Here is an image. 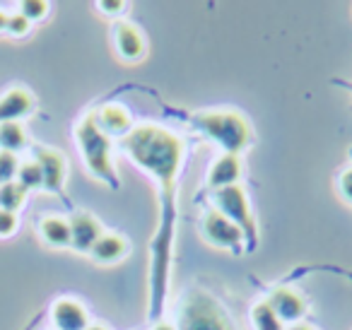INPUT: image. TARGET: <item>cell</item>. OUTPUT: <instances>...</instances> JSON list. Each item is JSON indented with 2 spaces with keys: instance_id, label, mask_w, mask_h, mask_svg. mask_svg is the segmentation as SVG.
<instances>
[{
  "instance_id": "cell-16",
  "label": "cell",
  "mask_w": 352,
  "mask_h": 330,
  "mask_svg": "<svg viewBox=\"0 0 352 330\" xmlns=\"http://www.w3.org/2000/svg\"><path fill=\"white\" fill-rule=\"evenodd\" d=\"M27 142H30V138H27V131L22 123H0V150L3 152L17 155V152L25 150Z\"/></svg>"
},
{
  "instance_id": "cell-4",
  "label": "cell",
  "mask_w": 352,
  "mask_h": 330,
  "mask_svg": "<svg viewBox=\"0 0 352 330\" xmlns=\"http://www.w3.org/2000/svg\"><path fill=\"white\" fill-rule=\"evenodd\" d=\"M215 210L220 214H225V217L244 234L249 251H254V248L258 246V227H256L254 210H251L249 198H246L244 188H241L239 184L215 190Z\"/></svg>"
},
{
  "instance_id": "cell-21",
  "label": "cell",
  "mask_w": 352,
  "mask_h": 330,
  "mask_svg": "<svg viewBox=\"0 0 352 330\" xmlns=\"http://www.w3.org/2000/svg\"><path fill=\"white\" fill-rule=\"evenodd\" d=\"M49 10H51V6L44 3V0H25L20 6V15L27 17L30 22H41L49 15Z\"/></svg>"
},
{
  "instance_id": "cell-5",
  "label": "cell",
  "mask_w": 352,
  "mask_h": 330,
  "mask_svg": "<svg viewBox=\"0 0 352 330\" xmlns=\"http://www.w3.org/2000/svg\"><path fill=\"white\" fill-rule=\"evenodd\" d=\"M201 232H203V239L208 243L217 248H227L232 253H241V246H244V234L225 217L220 214L215 208H208L206 214L201 219Z\"/></svg>"
},
{
  "instance_id": "cell-26",
  "label": "cell",
  "mask_w": 352,
  "mask_h": 330,
  "mask_svg": "<svg viewBox=\"0 0 352 330\" xmlns=\"http://www.w3.org/2000/svg\"><path fill=\"white\" fill-rule=\"evenodd\" d=\"M8 20H10V12H8V10H0V34H6Z\"/></svg>"
},
{
  "instance_id": "cell-1",
  "label": "cell",
  "mask_w": 352,
  "mask_h": 330,
  "mask_svg": "<svg viewBox=\"0 0 352 330\" xmlns=\"http://www.w3.org/2000/svg\"><path fill=\"white\" fill-rule=\"evenodd\" d=\"M196 126L225 150V155H239L254 140L251 126L236 111H206L196 116Z\"/></svg>"
},
{
  "instance_id": "cell-17",
  "label": "cell",
  "mask_w": 352,
  "mask_h": 330,
  "mask_svg": "<svg viewBox=\"0 0 352 330\" xmlns=\"http://www.w3.org/2000/svg\"><path fill=\"white\" fill-rule=\"evenodd\" d=\"M251 323H254L256 330H285V323L278 318V314L268 301H258L251 309Z\"/></svg>"
},
{
  "instance_id": "cell-12",
  "label": "cell",
  "mask_w": 352,
  "mask_h": 330,
  "mask_svg": "<svg viewBox=\"0 0 352 330\" xmlns=\"http://www.w3.org/2000/svg\"><path fill=\"white\" fill-rule=\"evenodd\" d=\"M113 46L123 60H140L145 56V36L131 22H118L113 27Z\"/></svg>"
},
{
  "instance_id": "cell-20",
  "label": "cell",
  "mask_w": 352,
  "mask_h": 330,
  "mask_svg": "<svg viewBox=\"0 0 352 330\" xmlns=\"http://www.w3.org/2000/svg\"><path fill=\"white\" fill-rule=\"evenodd\" d=\"M17 169H20V160H17V155L0 150V186L15 181L17 179Z\"/></svg>"
},
{
  "instance_id": "cell-25",
  "label": "cell",
  "mask_w": 352,
  "mask_h": 330,
  "mask_svg": "<svg viewBox=\"0 0 352 330\" xmlns=\"http://www.w3.org/2000/svg\"><path fill=\"white\" fill-rule=\"evenodd\" d=\"M97 8H99V10H102L107 17H118L123 10H126L128 6H126V3H118V0H104V3H99Z\"/></svg>"
},
{
  "instance_id": "cell-23",
  "label": "cell",
  "mask_w": 352,
  "mask_h": 330,
  "mask_svg": "<svg viewBox=\"0 0 352 330\" xmlns=\"http://www.w3.org/2000/svg\"><path fill=\"white\" fill-rule=\"evenodd\" d=\"M20 227V219H17L15 212H8V210L0 208V239H8L17 232Z\"/></svg>"
},
{
  "instance_id": "cell-3",
  "label": "cell",
  "mask_w": 352,
  "mask_h": 330,
  "mask_svg": "<svg viewBox=\"0 0 352 330\" xmlns=\"http://www.w3.org/2000/svg\"><path fill=\"white\" fill-rule=\"evenodd\" d=\"M176 330H234V325L215 296L203 289H193L179 309Z\"/></svg>"
},
{
  "instance_id": "cell-6",
  "label": "cell",
  "mask_w": 352,
  "mask_h": 330,
  "mask_svg": "<svg viewBox=\"0 0 352 330\" xmlns=\"http://www.w3.org/2000/svg\"><path fill=\"white\" fill-rule=\"evenodd\" d=\"M34 160L41 166V174H44V188L49 193H60L65 184V174H68L65 157L58 150H51V147H36Z\"/></svg>"
},
{
  "instance_id": "cell-15",
  "label": "cell",
  "mask_w": 352,
  "mask_h": 330,
  "mask_svg": "<svg viewBox=\"0 0 352 330\" xmlns=\"http://www.w3.org/2000/svg\"><path fill=\"white\" fill-rule=\"evenodd\" d=\"M39 234L49 246L65 248L70 246V222L58 214H46L39 219Z\"/></svg>"
},
{
  "instance_id": "cell-27",
  "label": "cell",
  "mask_w": 352,
  "mask_h": 330,
  "mask_svg": "<svg viewBox=\"0 0 352 330\" xmlns=\"http://www.w3.org/2000/svg\"><path fill=\"white\" fill-rule=\"evenodd\" d=\"M285 330H316V328H311V325H304V323H294L292 328H285Z\"/></svg>"
},
{
  "instance_id": "cell-8",
  "label": "cell",
  "mask_w": 352,
  "mask_h": 330,
  "mask_svg": "<svg viewBox=\"0 0 352 330\" xmlns=\"http://www.w3.org/2000/svg\"><path fill=\"white\" fill-rule=\"evenodd\" d=\"M94 123L104 135L111 140V138H126L133 131V118L128 113L126 107H118V104H107V107L92 111Z\"/></svg>"
},
{
  "instance_id": "cell-19",
  "label": "cell",
  "mask_w": 352,
  "mask_h": 330,
  "mask_svg": "<svg viewBox=\"0 0 352 330\" xmlns=\"http://www.w3.org/2000/svg\"><path fill=\"white\" fill-rule=\"evenodd\" d=\"M27 200V190L22 188L17 181H10V184L0 186V208L8 210V212H15L25 205Z\"/></svg>"
},
{
  "instance_id": "cell-13",
  "label": "cell",
  "mask_w": 352,
  "mask_h": 330,
  "mask_svg": "<svg viewBox=\"0 0 352 330\" xmlns=\"http://www.w3.org/2000/svg\"><path fill=\"white\" fill-rule=\"evenodd\" d=\"M241 160L239 155H222L220 160H215V164L210 166V174H208L206 186L215 193L227 186H236L241 179Z\"/></svg>"
},
{
  "instance_id": "cell-2",
  "label": "cell",
  "mask_w": 352,
  "mask_h": 330,
  "mask_svg": "<svg viewBox=\"0 0 352 330\" xmlns=\"http://www.w3.org/2000/svg\"><path fill=\"white\" fill-rule=\"evenodd\" d=\"M75 138H78L80 152H82V160H85V164H87V169L107 186L118 188V176L111 164V140L97 128L92 113H87V116L78 123Z\"/></svg>"
},
{
  "instance_id": "cell-11",
  "label": "cell",
  "mask_w": 352,
  "mask_h": 330,
  "mask_svg": "<svg viewBox=\"0 0 352 330\" xmlns=\"http://www.w3.org/2000/svg\"><path fill=\"white\" fill-rule=\"evenodd\" d=\"M51 320L56 330H87L89 316L80 301L75 299H58L51 309Z\"/></svg>"
},
{
  "instance_id": "cell-14",
  "label": "cell",
  "mask_w": 352,
  "mask_h": 330,
  "mask_svg": "<svg viewBox=\"0 0 352 330\" xmlns=\"http://www.w3.org/2000/svg\"><path fill=\"white\" fill-rule=\"evenodd\" d=\"M128 251H131V246H128L126 239L118 236V234L104 232L102 236L97 239V243L92 246L89 256H92L97 263H104V265H107V263H118L121 258H126Z\"/></svg>"
},
{
  "instance_id": "cell-10",
  "label": "cell",
  "mask_w": 352,
  "mask_h": 330,
  "mask_svg": "<svg viewBox=\"0 0 352 330\" xmlns=\"http://www.w3.org/2000/svg\"><path fill=\"white\" fill-rule=\"evenodd\" d=\"M36 109V102L30 89L12 87L0 97V123H22V118L32 116Z\"/></svg>"
},
{
  "instance_id": "cell-24",
  "label": "cell",
  "mask_w": 352,
  "mask_h": 330,
  "mask_svg": "<svg viewBox=\"0 0 352 330\" xmlns=\"http://www.w3.org/2000/svg\"><path fill=\"white\" fill-rule=\"evenodd\" d=\"M338 193L342 195V200L352 205V166L338 176Z\"/></svg>"
},
{
  "instance_id": "cell-18",
  "label": "cell",
  "mask_w": 352,
  "mask_h": 330,
  "mask_svg": "<svg viewBox=\"0 0 352 330\" xmlns=\"http://www.w3.org/2000/svg\"><path fill=\"white\" fill-rule=\"evenodd\" d=\"M17 184L30 193L32 188H44V174H41V166L36 164V160L20 162V169H17Z\"/></svg>"
},
{
  "instance_id": "cell-22",
  "label": "cell",
  "mask_w": 352,
  "mask_h": 330,
  "mask_svg": "<svg viewBox=\"0 0 352 330\" xmlns=\"http://www.w3.org/2000/svg\"><path fill=\"white\" fill-rule=\"evenodd\" d=\"M32 22L27 20V17H22L20 12H10V20H8V30L6 34L10 36H25L27 32H30Z\"/></svg>"
},
{
  "instance_id": "cell-9",
  "label": "cell",
  "mask_w": 352,
  "mask_h": 330,
  "mask_svg": "<svg viewBox=\"0 0 352 330\" xmlns=\"http://www.w3.org/2000/svg\"><path fill=\"white\" fill-rule=\"evenodd\" d=\"M265 301L273 306V311L278 314V318L283 320L285 325L299 323V320L304 318V314H307V301L302 299V294H297V292L289 289V287H278V289H273Z\"/></svg>"
},
{
  "instance_id": "cell-29",
  "label": "cell",
  "mask_w": 352,
  "mask_h": 330,
  "mask_svg": "<svg viewBox=\"0 0 352 330\" xmlns=\"http://www.w3.org/2000/svg\"><path fill=\"white\" fill-rule=\"evenodd\" d=\"M87 330H109V328H104V325H99V323H89Z\"/></svg>"
},
{
  "instance_id": "cell-7",
  "label": "cell",
  "mask_w": 352,
  "mask_h": 330,
  "mask_svg": "<svg viewBox=\"0 0 352 330\" xmlns=\"http://www.w3.org/2000/svg\"><path fill=\"white\" fill-rule=\"evenodd\" d=\"M68 222H70V246L75 251L89 253L94 243H97V239L104 234L102 222L89 212H75Z\"/></svg>"
},
{
  "instance_id": "cell-28",
  "label": "cell",
  "mask_w": 352,
  "mask_h": 330,
  "mask_svg": "<svg viewBox=\"0 0 352 330\" xmlns=\"http://www.w3.org/2000/svg\"><path fill=\"white\" fill-rule=\"evenodd\" d=\"M152 330H176V325H169V323H157Z\"/></svg>"
}]
</instances>
